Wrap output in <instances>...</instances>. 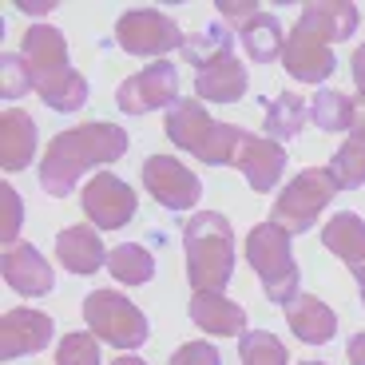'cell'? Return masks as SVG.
<instances>
[{"instance_id": "cell-10", "label": "cell", "mask_w": 365, "mask_h": 365, "mask_svg": "<svg viewBox=\"0 0 365 365\" xmlns=\"http://www.w3.org/2000/svg\"><path fill=\"white\" fill-rule=\"evenodd\" d=\"M115 103L123 115H151L159 108L171 111L179 103V68L171 60H151L115 88Z\"/></svg>"}, {"instance_id": "cell-37", "label": "cell", "mask_w": 365, "mask_h": 365, "mask_svg": "<svg viewBox=\"0 0 365 365\" xmlns=\"http://www.w3.org/2000/svg\"><path fill=\"white\" fill-rule=\"evenodd\" d=\"M346 354H349V365H365V334H354V338H349Z\"/></svg>"}, {"instance_id": "cell-28", "label": "cell", "mask_w": 365, "mask_h": 365, "mask_svg": "<svg viewBox=\"0 0 365 365\" xmlns=\"http://www.w3.org/2000/svg\"><path fill=\"white\" fill-rule=\"evenodd\" d=\"M238 357L242 365H290V349L270 329H247L238 338Z\"/></svg>"}, {"instance_id": "cell-38", "label": "cell", "mask_w": 365, "mask_h": 365, "mask_svg": "<svg viewBox=\"0 0 365 365\" xmlns=\"http://www.w3.org/2000/svg\"><path fill=\"white\" fill-rule=\"evenodd\" d=\"M111 365H147V361H143V357H135V354H119Z\"/></svg>"}, {"instance_id": "cell-19", "label": "cell", "mask_w": 365, "mask_h": 365, "mask_svg": "<svg viewBox=\"0 0 365 365\" xmlns=\"http://www.w3.org/2000/svg\"><path fill=\"white\" fill-rule=\"evenodd\" d=\"M191 322L210 338H242L247 334V310L230 302L227 294H195Z\"/></svg>"}, {"instance_id": "cell-39", "label": "cell", "mask_w": 365, "mask_h": 365, "mask_svg": "<svg viewBox=\"0 0 365 365\" xmlns=\"http://www.w3.org/2000/svg\"><path fill=\"white\" fill-rule=\"evenodd\" d=\"M357 123L365 128V96H357Z\"/></svg>"}, {"instance_id": "cell-18", "label": "cell", "mask_w": 365, "mask_h": 365, "mask_svg": "<svg viewBox=\"0 0 365 365\" xmlns=\"http://www.w3.org/2000/svg\"><path fill=\"white\" fill-rule=\"evenodd\" d=\"M286 326H290V334L298 341H306V346H326V341H334V334H338V314L329 310L322 298H314V294H298V298L286 306Z\"/></svg>"}, {"instance_id": "cell-6", "label": "cell", "mask_w": 365, "mask_h": 365, "mask_svg": "<svg viewBox=\"0 0 365 365\" xmlns=\"http://www.w3.org/2000/svg\"><path fill=\"white\" fill-rule=\"evenodd\" d=\"M338 191L341 187H338V179H334L329 167H306V171L294 175L282 187V195L274 199L270 222H278V227L290 230V235H306V230L314 227V219L334 202Z\"/></svg>"}, {"instance_id": "cell-35", "label": "cell", "mask_w": 365, "mask_h": 365, "mask_svg": "<svg viewBox=\"0 0 365 365\" xmlns=\"http://www.w3.org/2000/svg\"><path fill=\"white\" fill-rule=\"evenodd\" d=\"M349 76H354L357 96H365V44H357L354 56H349Z\"/></svg>"}, {"instance_id": "cell-36", "label": "cell", "mask_w": 365, "mask_h": 365, "mask_svg": "<svg viewBox=\"0 0 365 365\" xmlns=\"http://www.w3.org/2000/svg\"><path fill=\"white\" fill-rule=\"evenodd\" d=\"M16 9L24 12V16H48V12L56 9V4H52V0H20Z\"/></svg>"}, {"instance_id": "cell-29", "label": "cell", "mask_w": 365, "mask_h": 365, "mask_svg": "<svg viewBox=\"0 0 365 365\" xmlns=\"http://www.w3.org/2000/svg\"><path fill=\"white\" fill-rule=\"evenodd\" d=\"M227 52H235V32H230L227 24H207L199 36H191L187 48H182V56H187L195 68L210 64V60H219V56H227Z\"/></svg>"}, {"instance_id": "cell-23", "label": "cell", "mask_w": 365, "mask_h": 365, "mask_svg": "<svg viewBox=\"0 0 365 365\" xmlns=\"http://www.w3.org/2000/svg\"><path fill=\"white\" fill-rule=\"evenodd\" d=\"M306 119H310V108L302 103V96H294V91H282V96L266 100V119H262L266 139H278V143H286V139L302 135Z\"/></svg>"}, {"instance_id": "cell-34", "label": "cell", "mask_w": 365, "mask_h": 365, "mask_svg": "<svg viewBox=\"0 0 365 365\" xmlns=\"http://www.w3.org/2000/svg\"><path fill=\"white\" fill-rule=\"evenodd\" d=\"M255 12H262V9H258V4H247V0H219V16H222V24H227L230 32H238Z\"/></svg>"}, {"instance_id": "cell-12", "label": "cell", "mask_w": 365, "mask_h": 365, "mask_svg": "<svg viewBox=\"0 0 365 365\" xmlns=\"http://www.w3.org/2000/svg\"><path fill=\"white\" fill-rule=\"evenodd\" d=\"M143 187L163 210H191L202 199V179L175 155H147L143 159Z\"/></svg>"}, {"instance_id": "cell-27", "label": "cell", "mask_w": 365, "mask_h": 365, "mask_svg": "<svg viewBox=\"0 0 365 365\" xmlns=\"http://www.w3.org/2000/svg\"><path fill=\"white\" fill-rule=\"evenodd\" d=\"M329 171H334L338 187H346V191L365 187V128H361V123H357V128L346 135V143L334 151V159H329Z\"/></svg>"}, {"instance_id": "cell-20", "label": "cell", "mask_w": 365, "mask_h": 365, "mask_svg": "<svg viewBox=\"0 0 365 365\" xmlns=\"http://www.w3.org/2000/svg\"><path fill=\"white\" fill-rule=\"evenodd\" d=\"M36 119L20 108H4V115H0V167L24 171L36 155Z\"/></svg>"}, {"instance_id": "cell-40", "label": "cell", "mask_w": 365, "mask_h": 365, "mask_svg": "<svg viewBox=\"0 0 365 365\" xmlns=\"http://www.w3.org/2000/svg\"><path fill=\"white\" fill-rule=\"evenodd\" d=\"M354 278H357V294H361V306H365V270L354 274Z\"/></svg>"}, {"instance_id": "cell-33", "label": "cell", "mask_w": 365, "mask_h": 365, "mask_svg": "<svg viewBox=\"0 0 365 365\" xmlns=\"http://www.w3.org/2000/svg\"><path fill=\"white\" fill-rule=\"evenodd\" d=\"M167 365H222V357L210 341H182Z\"/></svg>"}, {"instance_id": "cell-13", "label": "cell", "mask_w": 365, "mask_h": 365, "mask_svg": "<svg viewBox=\"0 0 365 365\" xmlns=\"http://www.w3.org/2000/svg\"><path fill=\"white\" fill-rule=\"evenodd\" d=\"M286 163H290V159H286V147L278 143V139L250 135V131H247V139L238 147V159H235L238 175L250 182L255 195H270L274 187H278V179H282Z\"/></svg>"}, {"instance_id": "cell-4", "label": "cell", "mask_w": 365, "mask_h": 365, "mask_svg": "<svg viewBox=\"0 0 365 365\" xmlns=\"http://www.w3.org/2000/svg\"><path fill=\"white\" fill-rule=\"evenodd\" d=\"M163 131L179 151L195 155L207 167H235L238 147L247 139V131L238 123H219L210 119V111L202 108V100H179L163 119Z\"/></svg>"}, {"instance_id": "cell-5", "label": "cell", "mask_w": 365, "mask_h": 365, "mask_svg": "<svg viewBox=\"0 0 365 365\" xmlns=\"http://www.w3.org/2000/svg\"><path fill=\"white\" fill-rule=\"evenodd\" d=\"M290 238H294L290 230H282L270 219L250 227V235H247V262H250V270L258 274L262 294L274 306H290V302L298 298V286H302Z\"/></svg>"}, {"instance_id": "cell-14", "label": "cell", "mask_w": 365, "mask_h": 365, "mask_svg": "<svg viewBox=\"0 0 365 365\" xmlns=\"http://www.w3.org/2000/svg\"><path fill=\"white\" fill-rule=\"evenodd\" d=\"M52 334H56V326L44 310H28V306L9 310L4 322H0V357L12 361V357L40 354V349H48Z\"/></svg>"}, {"instance_id": "cell-26", "label": "cell", "mask_w": 365, "mask_h": 365, "mask_svg": "<svg viewBox=\"0 0 365 365\" xmlns=\"http://www.w3.org/2000/svg\"><path fill=\"white\" fill-rule=\"evenodd\" d=\"M298 16L314 20V24L326 32L334 44L338 40H349L357 32V24H361V12H357V4H346V0H322V4H302Z\"/></svg>"}, {"instance_id": "cell-11", "label": "cell", "mask_w": 365, "mask_h": 365, "mask_svg": "<svg viewBox=\"0 0 365 365\" xmlns=\"http://www.w3.org/2000/svg\"><path fill=\"white\" fill-rule=\"evenodd\" d=\"M80 207H83V215H88V227L119 230V227H128V222L135 219L139 195L131 191L119 175L96 171V175H91V182L83 187V195H80Z\"/></svg>"}, {"instance_id": "cell-31", "label": "cell", "mask_w": 365, "mask_h": 365, "mask_svg": "<svg viewBox=\"0 0 365 365\" xmlns=\"http://www.w3.org/2000/svg\"><path fill=\"white\" fill-rule=\"evenodd\" d=\"M28 88H32L28 60L20 52H4L0 56V96H4V100H20Z\"/></svg>"}, {"instance_id": "cell-8", "label": "cell", "mask_w": 365, "mask_h": 365, "mask_svg": "<svg viewBox=\"0 0 365 365\" xmlns=\"http://www.w3.org/2000/svg\"><path fill=\"white\" fill-rule=\"evenodd\" d=\"M115 44L128 56L163 60L167 52H182L187 40H182V28L175 24V16L159 9H131L115 20Z\"/></svg>"}, {"instance_id": "cell-21", "label": "cell", "mask_w": 365, "mask_h": 365, "mask_svg": "<svg viewBox=\"0 0 365 365\" xmlns=\"http://www.w3.org/2000/svg\"><path fill=\"white\" fill-rule=\"evenodd\" d=\"M322 247L329 255H338L354 274H361L365 270V219L357 210H338L322 227Z\"/></svg>"}, {"instance_id": "cell-1", "label": "cell", "mask_w": 365, "mask_h": 365, "mask_svg": "<svg viewBox=\"0 0 365 365\" xmlns=\"http://www.w3.org/2000/svg\"><path fill=\"white\" fill-rule=\"evenodd\" d=\"M131 135L119 123L108 119H96V123H80V128H68L44 147V159H40V187L56 199L76 191V182L83 179L96 167H108L115 159L128 155Z\"/></svg>"}, {"instance_id": "cell-16", "label": "cell", "mask_w": 365, "mask_h": 365, "mask_svg": "<svg viewBox=\"0 0 365 365\" xmlns=\"http://www.w3.org/2000/svg\"><path fill=\"white\" fill-rule=\"evenodd\" d=\"M108 255L111 250H103V238L96 227H64L56 235V258L76 278L96 274L100 266H108Z\"/></svg>"}, {"instance_id": "cell-25", "label": "cell", "mask_w": 365, "mask_h": 365, "mask_svg": "<svg viewBox=\"0 0 365 365\" xmlns=\"http://www.w3.org/2000/svg\"><path fill=\"white\" fill-rule=\"evenodd\" d=\"M108 270L115 282L123 286H147L155 278V255L143 247V242H119L108 255Z\"/></svg>"}, {"instance_id": "cell-30", "label": "cell", "mask_w": 365, "mask_h": 365, "mask_svg": "<svg viewBox=\"0 0 365 365\" xmlns=\"http://www.w3.org/2000/svg\"><path fill=\"white\" fill-rule=\"evenodd\" d=\"M56 365H100V338L91 334V329H72V334H64L60 338V346H56Z\"/></svg>"}, {"instance_id": "cell-24", "label": "cell", "mask_w": 365, "mask_h": 365, "mask_svg": "<svg viewBox=\"0 0 365 365\" xmlns=\"http://www.w3.org/2000/svg\"><path fill=\"white\" fill-rule=\"evenodd\" d=\"M310 119L318 131H329V135H338V131H354L357 128V100L346 96V91H318L314 96V108H310Z\"/></svg>"}, {"instance_id": "cell-7", "label": "cell", "mask_w": 365, "mask_h": 365, "mask_svg": "<svg viewBox=\"0 0 365 365\" xmlns=\"http://www.w3.org/2000/svg\"><path fill=\"white\" fill-rule=\"evenodd\" d=\"M83 322H88V329L100 341L123 349V354L139 349L147 341V334H151L143 310L119 290H91L83 298Z\"/></svg>"}, {"instance_id": "cell-9", "label": "cell", "mask_w": 365, "mask_h": 365, "mask_svg": "<svg viewBox=\"0 0 365 365\" xmlns=\"http://www.w3.org/2000/svg\"><path fill=\"white\" fill-rule=\"evenodd\" d=\"M282 68H286V76L298 80V83H326L329 76L338 72L334 40H329L314 20L298 16V20H294V28L286 32Z\"/></svg>"}, {"instance_id": "cell-2", "label": "cell", "mask_w": 365, "mask_h": 365, "mask_svg": "<svg viewBox=\"0 0 365 365\" xmlns=\"http://www.w3.org/2000/svg\"><path fill=\"white\" fill-rule=\"evenodd\" d=\"M20 56L32 72V91L52 111H80L88 103V80L68 64V40L56 24H32L20 40Z\"/></svg>"}, {"instance_id": "cell-22", "label": "cell", "mask_w": 365, "mask_h": 365, "mask_svg": "<svg viewBox=\"0 0 365 365\" xmlns=\"http://www.w3.org/2000/svg\"><path fill=\"white\" fill-rule=\"evenodd\" d=\"M242 52L255 60V64H274V60H282L286 52V32H282V20L274 16V12H255L247 24L235 32Z\"/></svg>"}, {"instance_id": "cell-17", "label": "cell", "mask_w": 365, "mask_h": 365, "mask_svg": "<svg viewBox=\"0 0 365 365\" xmlns=\"http://www.w3.org/2000/svg\"><path fill=\"white\" fill-rule=\"evenodd\" d=\"M195 96L202 103H238L247 96V68L235 60V52L219 56L195 72Z\"/></svg>"}, {"instance_id": "cell-41", "label": "cell", "mask_w": 365, "mask_h": 365, "mask_svg": "<svg viewBox=\"0 0 365 365\" xmlns=\"http://www.w3.org/2000/svg\"><path fill=\"white\" fill-rule=\"evenodd\" d=\"M298 365H326V361H314V357H310V361H298Z\"/></svg>"}, {"instance_id": "cell-3", "label": "cell", "mask_w": 365, "mask_h": 365, "mask_svg": "<svg viewBox=\"0 0 365 365\" xmlns=\"http://www.w3.org/2000/svg\"><path fill=\"white\" fill-rule=\"evenodd\" d=\"M187 282L195 294H222L235 274V230L219 210H199L182 227Z\"/></svg>"}, {"instance_id": "cell-32", "label": "cell", "mask_w": 365, "mask_h": 365, "mask_svg": "<svg viewBox=\"0 0 365 365\" xmlns=\"http://www.w3.org/2000/svg\"><path fill=\"white\" fill-rule=\"evenodd\" d=\"M0 207H4V222H0V238H4V250L16 247V235L24 227V202H20V191L12 182L0 187Z\"/></svg>"}, {"instance_id": "cell-15", "label": "cell", "mask_w": 365, "mask_h": 365, "mask_svg": "<svg viewBox=\"0 0 365 365\" xmlns=\"http://www.w3.org/2000/svg\"><path fill=\"white\" fill-rule=\"evenodd\" d=\"M4 282L24 298H44L56 286V270L32 242H16L4 250Z\"/></svg>"}]
</instances>
